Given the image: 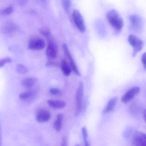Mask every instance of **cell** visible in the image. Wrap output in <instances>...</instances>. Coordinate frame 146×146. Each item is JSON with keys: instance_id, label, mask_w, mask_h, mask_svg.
<instances>
[{"instance_id": "cell-1", "label": "cell", "mask_w": 146, "mask_h": 146, "mask_svg": "<svg viewBox=\"0 0 146 146\" xmlns=\"http://www.w3.org/2000/svg\"><path fill=\"white\" fill-rule=\"evenodd\" d=\"M107 19L112 27L117 31H120L123 26V22L121 16L115 10H111L108 13Z\"/></svg>"}, {"instance_id": "cell-2", "label": "cell", "mask_w": 146, "mask_h": 146, "mask_svg": "<svg viewBox=\"0 0 146 146\" xmlns=\"http://www.w3.org/2000/svg\"><path fill=\"white\" fill-rule=\"evenodd\" d=\"M128 40L129 43L133 47L132 56L135 57L142 49L143 45V42L141 40L134 35H129L128 36Z\"/></svg>"}, {"instance_id": "cell-3", "label": "cell", "mask_w": 146, "mask_h": 146, "mask_svg": "<svg viewBox=\"0 0 146 146\" xmlns=\"http://www.w3.org/2000/svg\"><path fill=\"white\" fill-rule=\"evenodd\" d=\"M83 96V83L82 82H80L77 89L76 94V110L75 114L76 115H78L82 111Z\"/></svg>"}, {"instance_id": "cell-4", "label": "cell", "mask_w": 146, "mask_h": 146, "mask_svg": "<svg viewBox=\"0 0 146 146\" xmlns=\"http://www.w3.org/2000/svg\"><path fill=\"white\" fill-rule=\"evenodd\" d=\"M140 90L141 89L137 86L131 88L121 98V101L125 104L128 103L139 94Z\"/></svg>"}, {"instance_id": "cell-5", "label": "cell", "mask_w": 146, "mask_h": 146, "mask_svg": "<svg viewBox=\"0 0 146 146\" xmlns=\"http://www.w3.org/2000/svg\"><path fill=\"white\" fill-rule=\"evenodd\" d=\"M72 18L77 28L81 32H84L86 30V27L81 13L78 10H74L72 13Z\"/></svg>"}, {"instance_id": "cell-6", "label": "cell", "mask_w": 146, "mask_h": 146, "mask_svg": "<svg viewBox=\"0 0 146 146\" xmlns=\"http://www.w3.org/2000/svg\"><path fill=\"white\" fill-rule=\"evenodd\" d=\"M129 20L131 28L134 30L139 31L141 30L143 23L141 17L136 14L131 15L129 17Z\"/></svg>"}, {"instance_id": "cell-7", "label": "cell", "mask_w": 146, "mask_h": 146, "mask_svg": "<svg viewBox=\"0 0 146 146\" xmlns=\"http://www.w3.org/2000/svg\"><path fill=\"white\" fill-rule=\"evenodd\" d=\"M132 142L134 146H146V134L137 131L133 134Z\"/></svg>"}, {"instance_id": "cell-8", "label": "cell", "mask_w": 146, "mask_h": 146, "mask_svg": "<svg viewBox=\"0 0 146 146\" xmlns=\"http://www.w3.org/2000/svg\"><path fill=\"white\" fill-rule=\"evenodd\" d=\"M62 48H63V51L66 56L68 58V60H70V64L71 67V69L78 76H80V73L79 71L78 70V68L76 64L75 63V61L73 60V58L70 52L69 49H68V46L65 43H64L62 45Z\"/></svg>"}, {"instance_id": "cell-9", "label": "cell", "mask_w": 146, "mask_h": 146, "mask_svg": "<svg viewBox=\"0 0 146 146\" xmlns=\"http://www.w3.org/2000/svg\"><path fill=\"white\" fill-rule=\"evenodd\" d=\"M28 46L30 49L32 50H40L45 47V42L39 37L32 38L29 42Z\"/></svg>"}, {"instance_id": "cell-10", "label": "cell", "mask_w": 146, "mask_h": 146, "mask_svg": "<svg viewBox=\"0 0 146 146\" xmlns=\"http://www.w3.org/2000/svg\"><path fill=\"white\" fill-rule=\"evenodd\" d=\"M58 53V47L57 45L52 41L48 42L46 51L47 57L50 60L56 58Z\"/></svg>"}, {"instance_id": "cell-11", "label": "cell", "mask_w": 146, "mask_h": 146, "mask_svg": "<svg viewBox=\"0 0 146 146\" xmlns=\"http://www.w3.org/2000/svg\"><path fill=\"white\" fill-rule=\"evenodd\" d=\"M51 114L49 111L46 109H40L37 111L36 115V121L39 123L47 122L50 119Z\"/></svg>"}, {"instance_id": "cell-12", "label": "cell", "mask_w": 146, "mask_h": 146, "mask_svg": "<svg viewBox=\"0 0 146 146\" xmlns=\"http://www.w3.org/2000/svg\"><path fill=\"white\" fill-rule=\"evenodd\" d=\"M47 103L49 106L54 109H63L66 106L65 102L59 100H48Z\"/></svg>"}, {"instance_id": "cell-13", "label": "cell", "mask_w": 146, "mask_h": 146, "mask_svg": "<svg viewBox=\"0 0 146 146\" xmlns=\"http://www.w3.org/2000/svg\"><path fill=\"white\" fill-rule=\"evenodd\" d=\"M117 101V97H113L108 101L106 107L103 111L104 113H107L112 111L114 109Z\"/></svg>"}, {"instance_id": "cell-14", "label": "cell", "mask_w": 146, "mask_h": 146, "mask_svg": "<svg viewBox=\"0 0 146 146\" xmlns=\"http://www.w3.org/2000/svg\"><path fill=\"white\" fill-rule=\"evenodd\" d=\"M36 95V92L34 91H28L23 92L19 94L20 100L24 101H30L33 99Z\"/></svg>"}, {"instance_id": "cell-15", "label": "cell", "mask_w": 146, "mask_h": 146, "mask_svg": "<svg viewBox=\"0 0 146 146\" xmlns=\"http://www.w3.org/2000/svg\"><path fill=\"white\" fill-rule=\"evenodd\" d=\"M64 119V114L60 113L57 116V119L54 123V128L58 131H59L62 128V123Z\"/></svg>"}, {"instance_id": "cell-16", "label": "cell", "mask_w": 146, "mask_h": 146, "mask_svg": "<svg viewBox=\"0 0 146 146\" xmlns=\"http://www.w3.org/2000/svg\"><path fill=\"white\" fill-rule=\"evenodd\" d=\"M36 82V79L35 78H26L22 81V84L25 88H30L35 84Z\"/></svg>"}, {"instance_id": "cell-17", "label": "cell", "mask_w": 146, "mask_h": 146, "mask_svg": "<svg viewBox=\"0 0 146 146\" xmlns=\"http://www.w3.org/2000/svg\"><path fill=\"white\" fill-rule=\"evenodd\" d=\"M61 69L65 76H68L71 73V67L69 65L67 62L64 60L61 62Z\"/></svg>"}, {"instance_id": "cell-18", "label": "cell", "mask_w": 146, "mask_h": 146, "mask_svg": "<svg viewBox=\"0 0 146 146\" xmlns=\"http://www.w3.org/2000/svg\"><path fill=\"white\" fill-rule=\"evenodd\" d=\"M82 134L83 138L84 141V144L85 146H90L89 142L88 141V132L87 128L84 126L83 127L82 129Z\"/></svg>"}, {"instance_id": "cell-19", "label": "cell", "mask_w": 146, "mask_h": 146, "mask_svg": "<svg viewBox=\"0 0 146 146\" xmlns=\"http://www.w3.org/2000/svg\"><path fill=\"white\" fill-rule=\"evenodd\" d=\"M16 70L18 73L20 74H26L28 72V68L22 64H18L16 67Z\"/></svg>"}, {"instance_id": "cell-20", "label": "cell", "mask_w": 146, "mask_h": 146, "mask_svg": "<svg viewBox=\"0 0 146 146\" xmlns=\"http://www.w3.org/2000/svg\"><path fill=\"white\" fill-rule=\"evenodd\" d=\"M61 2H62V5H63L65 11L66 12H68L70 11L71 5V2L70 1L64 0V1H62Z\"/></svg>"}, {"instance_id": "cell-21", "label": "cell", "mask_w": 146, "mask_h": 146, "mask_svg": "<svg viewBox=\"0 0 146 146\" xmlns=\"http://www.w3.org/2000/svg\"><path fill=\"white\" fill-rule=\"evenodd\" d=\"M13 7L12 6H10L6 7L5 8L3 9V10H1V14L4 15H10V14L12 13L13 12Z\"/></svg>"}, {"instance_id": "cell-22", "label": "cell", "mask_w": 146, "mask_h": 146, "mask_svg": "<svg viewBox=\"0 0 146 146\" xmlns=\"http://www.w3.org/2000/svg\"><path fill=\"white\" fill-rule=\"evenodd\" d=\"M11 59L9 57H6V58L2 59L0 60V67L1 68V67H3L5 64L7 63H11Z\"/></svg>"}, {"instance_id": "cell-23", "label": "cell", "mask_w": 146, "mask_h": 146, "mask_svg": "<svg viewBox=\"0 0 146 146\" xmlns=\"http://www.w3.org/2000/svg\"><path fill=\"white\" fill-rule=\"evenodd\" d=\"M40 32L41 34H42L43 35L45 36H48L50 35V30L48 28H42V29L40 30Z\"/></svg>"}, {"instance_id": "cell-24", "label": "cell", "mask_w": 146, "mask_h": 146, "mask_svg": "<svg viewBox=\"0 0 146 146\" xmlns=\"http://www.w3.org/2000/svg\"><path fill=\"white\" fill-rule=\"evenodd\" d=\"M50 94L54 95H57L60 94L61 93L60 90L57 88H51L49 90Z\"/></svg>"}, {"instance_id": "cell-25", "label": "cell", "mask_w": 146, "mask_h": 146, "mask_svg": "<svg viewBox=\"0 0 146 146\" xmlns=\"http://www.w3.org/2000/svg\"><path fill=\"white\" fill-rule=\"evenodd\" d=\"M5 31L7 33H11L15 31V27L13 25H9L5 27Z\"/></svg>"}, {"instance_id": "cell-26", "label": "cell", "mask_w": 146, "mask_h": 146, "mask_svg": "<svg viewBox=\"0 0 146 146\" xmlns=\"http://www.w3.org/2000/svg\"><path fill=\"white\" fill-rule=\"evenodd\" d=\"M141 60L142 63L143 65V67L144 69L146 70V52L144 53L142 55Z\"/></svg>"}, {"instance_id": "cell-27", "label": "cell", "mask_w": 146, "mask_h": 146, "mask_svg": "<svg viewBox=\"0 0 146 146\" xmlns=\"http://www.w3.org/2000/svg\"><path fill=\"white\" fill-rule=\"evenodd\" d=\"M61 146H68V141H67V138L66 137H64L62 139Z\"/></svg>"}, {"instance_id": "cell-28", "label": "cell", "mask_w": 146, "mask_h": 146, "mask_svg": "<svg viewBox=\"0 0 146 146\" xmlns=\"http://www.w3.org/2000/svg\"><path fill=\"white\" fill-rule=\"evenodd\" d=\"M143 117H144V120L146 123V109H145L143 111Z\"/></svg>"}, {"instance_id": "cell-29", "label": "cell", "mask_w": 146, "mask_h": 146, "mask_svg": "<svg viewBox=\"0 0 146 146\" xmlns=\"http://www.w3.org/2000/svg\"><path fill=\"white\" fill-rule=\"evenodd\" d=\"M75 146H80L79 145H78V144H77V145H76Z\"/></svg>"}]
</instances>
